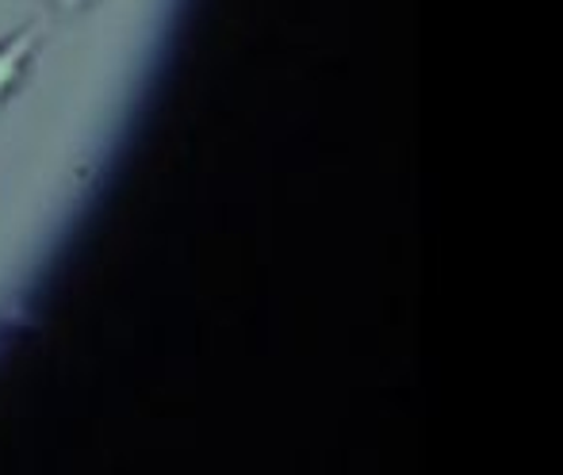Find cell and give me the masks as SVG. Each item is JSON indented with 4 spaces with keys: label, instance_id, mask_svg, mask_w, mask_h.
Instances as JSON below:
<instances>
[{
    "label": "cell",
    "instance_id": "2",
    "mask_svg": "<svg viewBox=\"0 0 563 475\" xmlns=\"http://www.w3.org/2000/svg\"><path fill=\"white\" fill-rule=\"evenodd\" d=\"M89 0H58V8L62 12H77V8H85Z\"/></svg>",
    "mask_w": 563,
    "mask_h": 475
},
{
    "label": "cell",
    "instance_id": "1",
    "mask_svg": "<svg viewBox=\"0 0 563 475\" xmlns=\"http://www.w3.org/2000/svg\"><path fill=\"white\" fill-rule=\"evenodd\" d=\"M35 43H38L35 23H31V27H23L20 35H12V38H4V43H0V104H4L8 92L23 81V69H27L31 54H35Z\"/></svg>",
    "mask_w": 563,
    "mask_h": 475
}]
</instances>
